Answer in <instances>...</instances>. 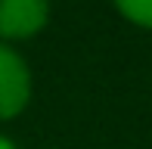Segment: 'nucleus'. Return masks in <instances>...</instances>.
<instances>
[{"mask_svg": "<svg viewBox=\"0 0 152 149\" xmlns=\"http://www.w3.org/2000/svg\"><path fill=\"white\" fill-rule=\"evenodd\" d=\"M31 96V74L12 47L0 44V118H12Z\"/></svg>", "mask_w": 152, "mask_h": 149, "instance_id": "nucleus-1", "label": "nucleus"}, {"mask_svg": "<svg viewBox=\"0 0 152 149\" xmlns=\"http://www.w3.org/2000/svg\"><path fill=\"white\" fill-rule=\"evenodd\" d=\"M0 149H12V146H10V140H3V137H0Z\"/></svg>", "mask_w": 152, "mask_h": 149, "instance_id": "nucleus-4", "label": "nucleus"}, {"mask_svg": "<svg viewBox=\"0 0 152 149\" xmlns=\"http://www.w3.org/2000/svg\"><path fill=\"white\" fill-rule=\"evenodd\" d=\"M47 0H0V37H31L47 25Z\"/></svg>", "mask_w": 152, "mask_h": 149, "instance_id": "nucleus-2", "label": "nucleus"}, {"mask_svg": "<svg viewBox=\"0 0 152 149\" xmlns=\"http://www.w3.org/2000/svg\"><path fill=\"white\" fill-rule=\"evenodd\" d=\"M115 3L130 22L143 25V28H152V0H115Z\"/></svg>", "mask_w": 152, "mask_h": 149, "instance_id": "nucleus-3", "label": "nucleus"}]
</instances>
